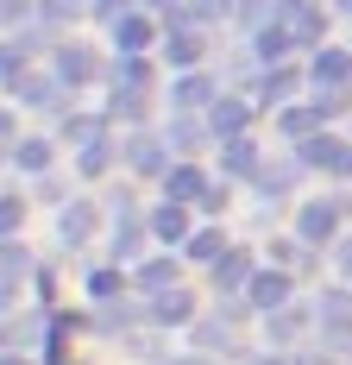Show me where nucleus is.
I'll return each mask as SVG.
<instances>
[{"instance_id":"f257e3e1","label":"nucleus","mask_w":352,"mask_h":365,"mask_svg":"<svg viewBox=\"0 0 352 365\" xmlns=\"http://www.w3.org/2000/svg\"><path fill=\"white\" fill-rule=\"evenodd\" d=\"M271 13H277L271 26L283 32V44H289V51H302V44L315 51L321 32H327V13H321V0H277Z\"/></svg>"},{"instance_id":"f03ea898","label":"nucleus","mask_w":352,"mask_h":365,"mask_svg":"<svg viewBox=\"0 0 352 365\" xmlns=\"http://www.w3.org/2000/svg\"><path fill=\"white\" fill-rule=\"evenodd\" d=\"M101 63H95V51H82V44H63L57 57H51V82H63V88H82V82H95Z\"/></svg>"},{"instance_id":"7ed1b4c3","label":"nucleus","mask_w":352,"mask_h":365,"mask_svg":"<svg viewBox=\"0 0 352 365\" xmlns=\"http://www.w3.org/2000/svg\"><path fill=\"white\" fill-rule=\"evenodd\" d=\"M170 202H202V208H220V202H227V189H214L202 170H189V164H182V170H170Z\"/></svg>"},{"instance_id":"20e7f679","label":"nucleus","mask_w":352,"mask_h":365,"mask_svg":"<svg viewBox=\"0 0 352 365\" xmlns=\"http://www.w3.org/2000/svg\"><path fill=\"white\" fill-rule=\"evenodd\" d=\"M164 51H170V63H182V70H195L202 63V51H208V38H202V26H170V38H164Z\"/></svg>"},{"instance_id":"39448f33","label":"nucleus","mask_w":352,"mask_h":365,"mask_svg":"<svg viewBox=\"0 0 352 365\" xmlns=\"http://www.w3.org/2000/svg\"><path fill=\"white\" fill-rule=\"evenodd\" d=\"M246 126H252V101H208V133L239 139Z\"/></svg>"},{"instance_id":"423d86ee","label":"nucleus","mask_w":352,"mask_h":365,"mask_svg":"<svg viewBox=\"0 0 352 365\" xmlns=\"http://www.w3.org/2000/svg\"><path fill=\"white\" fill-rule=\"evenodd\" d=\"M151 19H145V13H120V19H113V44H120V51H126V57H139V51H151Z\"/></svg>"},{"instance_id":"0eeeda50","label":"nucleus","mask_w":352,"mask_h":365,"mask_svg":"<svg viewBox=\"0 0 352 365\" xmlns=\"http://www.w3.org/2000/svg\"><path fill=\"white\" fill-rule=\"evenodd\" d=\"M333 227H340V202H309V208H302V240H309V246L333 240Z\"/></svg>"},{"instance_id":"6e6552de","label":"nucleus","mask_w":352,"mask_h":365,"mask_svg":"<svg viewBox=\"0 0 352 365\" xmlns=\"http://www.w3.org/2000/svg\"><path fill=\"white\" fill-rule=\"evenodd\" d=\"M321 82V88H340L352 76V51H315V70H309Z\"/></svg>"},{"instance_id":"1a4fd4ad","label":"nucleus","mask_w":352,"mask_h":365,"mask_svg":"<svg viewBox=\"0 0 352 365\" xmlns=\"http://www.w3.org/2000/svg\"><path fill=\"white\" fill-rule=\"evenodd\" d=\"M208 101H214V82H208V76H195V70H189L182 82H176V108H182V113L208 108Z\"/></svg>"},{"instance_id":"9d476101","label":"nucleus","mask_w":352,"mask_h":365,"mask_svg":"<svg viewBox=\"0 0 352 365\" xmlns=\"http://www.w3.org/2000/svg\"><path fill=\"white\" fill-rule=\"evenodd\" d=\"M246 277H252V258L246 252H220L214 258V284H220V290H239Z\"/></svg>"},{"instance_id":"9b49d317","label":"nucleus","mask_w":352,"mask_h":365,"mask_svg":"<svg viewBox=\"0 0 352 365\" xmlns=\"http://www.w3.org/2000/svg\"><path fill=\"white\" fill-rule=\"evenodd\" d=\"M283 296H289V277H283V271H258V277H252V302H258V309H277Z\"/></svg>"},{"instance_id":"f8f14e48","label":"nucleus","mask_w":352,"mask_h":365,"mask_svg":"<svg viewBox=\"0 0 352 365\" xmlns=\"http://www.w3.org/2000/svg\"><path fill=\"white\" fill-rule=\"evenodd\" d=\"M13 164L32 170V177H44V170H51V139H19V145H13Z\"/></svg>"},{"instance_id":"ddd939ff","label":"nucleus","mask_w":352,"mask_h":365,"mask_svg":"<svg viewBox=\"0 0 352 365\" xmlns=\"http://www.w3.org/2000/svg\"><path fill=\"white\" fill-rule=\"evenodd\" d=\"M95 208H88V202H76V208H63V240H70V246H82V240H88V233H95Z\"/></svg>"},{"instance_id":"4468645a","label":"nucleus","mask_w":352,"mask_h":365,"mask_svg":"<svg viewBox=\"0 0 352 365\" xmlns=\"http://www.w3.org/2000/svg\"><path fill=\"white\" fill-rule=\"evenodd\" d=\"M151 233H157V240H182V233H189V215H182V202H164V208L151 215Z\"/></svg>"},{"instance_id":"2eb2a0df","label":"nucleus","mask_w":352,"mask_h":365,"mask_svg":"<svg viewBox=\"0 0 352 365\" xmlns=\"http://www.w3.org/2000/svg\"><path fill=\"white\" fill-rule=\"evenodd\" d=\"M133 170H139V177H164V145H157V139H139V145H133Z\"/></svg>"},{"instance_id":"dca6fc26","label":"nucleus","mask_w":352,"mask_h":365,"mask_svg":"<svg viewBox=\"0 0 352 365\" xmlns=\"http://www.w3.org/2000/svg\"><path fill=\"white\" fill-rule=\"evenodd\" d=\"M283 133H289V139L302 145L309 133H321V113H315V108H289V113H283Z\"/></svg>"},{"instance_id":"f3484780","label":"nucleus","mask_w":352,"mask_h":365,"mask_svg":"<svg viewBox=\"0 0 352 365\" xmlns=\"http://www.w3.org/2000/svg\"><path fill=\"white\" fill-rule=\"evenodd\" d=\"M227 170H233V177H258V151H252L246 139H227Z\"/></svg>"},{"instance_id":"a211bd4d","label":"nucleus","mask_w":352,"mask_h":365,"mask_svg":"<svg viewBox=\"0 0 352 365\" xmlns=\"http://www.w3.org/2000/svg\"><path fill=\"white\" fill-rule=\"evenodd\" d=\"M151 315L170 322V328H176V322H189V296H182V290H164L157 302H151Z\"/></svg>"},{"instance_id":"6ab92c4d","label":"nucleus","mask_w":352,"mask_h":365,"mask_svg":"<svg viewBox=\"0 0 352 365\" xmlns=\"http://www.w3.org/2000/svg\"><path fill=\"white\" fill-rule=\"evenodd\" d=\"M19 76H26V44H0V82L13 88Z\"/></svg>"},{"instance_id":"aec40b11","label":"nucleus","mask_w":352,"mask_h":365,"mask_svg":"<svg viewBox=\"0 0 352 365\" xmlns=\"http://www.w3.org/2000/svg\"><path fill=\"white\" fill-rule=\"evenodd\" d=\"M26 271H32V258L6 240V246H0V284H6V277H26Z\"/></svg>"},{"instance_id":"412c9836","label":"nucleus","mask_w":352,"mask_h":365,"mask_svg":"<svg viewBox=\"0 0 352 365\" xmlns=\"http://www.w3.org/2000/svg\"><path fill=\"white\" fill-rule=\"evenodd\" d=\"M107 164H113V151H107V139H101V145L88 139V145H82V177H101Z\"/></svg>"},{"instance_id":"4be33fe9","label":"nucleus","mask_w":352,"mask_h":365,"mask_svg":"<svg viewBox=\"0 0 352 365\" xmlns=\"http://www.w3.org/2000/svg\"><path fill=\"white\" fill-rule=\"evenodd\" d=\"M170 277H176V264H170V258H157V264H145V271H139V284H145V290H170Z\"/></svg>"},{"instance_id":"5701e85b","label":"nucleus","mask_w":352,"mask_h":365,"mask_svg":"<svg viewBox=\"0 0 352 365\" xmlns=\"http://www.w3.org/2000/svg\"><path fill=\"white\" fill-rule=\"evenodd\" d=\"M101 133V120H88V113H76V120H63V139H76V145H88Z\"/></svg>"},{"instance_id":"b1692460","label":"nucleus","mask_w":352,"mask_h":365,"mask_svg":"<svg viewBox=\"0 0 352 365\" xmlns=\"http://www.w3.org/2000/svg\"><path fill=\"white\" fill-rule=\"evenodd\" d=\"M82 6H88V0H44V6H38V13H44V19H51V26H63V19H76V13H82Z\"/></svg>"},{"instance_id":"393cba45","label":"nucleus","mask_w":352,"mask_h":365,"mask_svg":"<svg viewBox=\"0 0 352 365\" xmlns=\"http://www.w3.org/2000/svg\"><path fill=\"white\" fill-rule=\"evenodd\" d=\"M189 252H195V258H220L227 246H220V233H214V227H202V233L189 240Z\"/></svg>"},{"instance_id":"a878e982","label":"nucleus","mask_w":352,"mask_h":365,"mask_svg":"<svg viewBox=\"0 0 352 365\" xmlns=\"http://www.w3.org/2000/svg\"><path fill=\"white\" fill-rule=\"evenodd\" d=\"M289 82H296V76H289V70L277 63V70L264 76V101H283V95H289Z\"/></svg>"},{"instance_id":"bb28decb","label":"nucleus","mask_w":352,"mask_h":365,"mask_svg":"<svg viewBox=\"0 0 352 365\" xmlns=\"http://www.w3.org/2000/svg\"><path fill=\"white\" fill-rule=\"evenodd\" d=\"M19 215H26V208L6 195V202H0V240H13V233H19Z\"/></svg>"},{"instance_id":"cd10ccee","label":"nucleus","mask_w":352,"mask_h":365,"mask_svg":"<svg viewBox=\"0 0 352 365\" xmlns=\"http://www.w3.org/2000/svg\"><path fill=\"white\" fill-rule=\"evenodd\" d=\"M271 6H277V0H239V19H246V26H258Z\"/></svg>"},{"instance_id":"c85d7f7f","label":"nucleus","mask_w":352,"mask_h":365,"mask_svg":"<svg viewBox=\"0 0 352 365\" xmlns=\"http://www.w3.org/2000/svg\"><path fill=\"white\" fill-rule=\"evenodd\" d=\"M88 290H95V296H113V290H120V277H113V271H95V277H88Z\"/></svg>"},{"instance_id":"c756f323","label":"nucleus","mask_w":352,"mask_h":365,"mask_svg":"<svg viewBox=\"0 0 352 365\" xmlns=\"http://www.w3.org/2000/svg\"><path fill=\"white\" fill-rule=\"evenodd\" d=\"M233 0H189V13H202V19H214V13H227Z\"/></svg>"},{"instance_id":"7c9ffc66","label":"nucleus","mask_w":352,"mask_h":365,"mask_svg":"<svg viewBox=\"0 0 352 365\" xmlns=\"http://www.w3.org/2000/svg\"><path fill=\"white\" fill-rule=\"evenodd\" d=\"M13 19H26V0H0V26H13Z\"/></svg>"},{"instance_id":"2f4dec72","label":"nucleus","mask_w":352,"mask_h":365,"mask_svg":"<svg viewBox=\"0 0 352 365\" xmlns=\"http://www.w3.org/2000/svg\"><path fill=\"white\" fill-rule=\"evenodd\" d=\"M340 277H352V240L340 246Z\"/></svg>"},{"instance_id":"473e14b6","label":"nucleus","mask_w":352,"mask_h":365,"mask_svg":"<svg viewBox=\"0 0 352 365\" xmlns=\"http://www.w3.org/2000/svg\"><path fill=\"white\" fill-rule=\"evenodd\" d=\"M6 133H13V113H6V108H0V139H6Z\"/></svg>"},{"instance_id":"72a5a7b5","label":"nucleus","mask_w":352,"mask_h":365,"mask_svg":"<svg viewBox=\"0 0 352 365\" xmlns=\"http://www.w3.org/2000/svg\"><path fill=\"white\" fill-rule=\"evenodd\" d=\"M176 365H208V359H176Z\"/></svg>"},{"instance_id":"f704fd0d","label":"nucleus","mask_w":352,"mask_h":365,"mask_svg":"<svg viewBox=\"0 0 352 365\" xmlns=\"http://www.w3.org/2000/svg\"><path fill=\"white\" fill-rule=\"evenodd\" d=\"M0 365H26V359H0Z\"/></svg>"},{"instance_id":"c9c22d12","label":"nucleus","mask_w":352,"mask_h":365,"mask_svg":"<svg viewBox=\"0 0 352 365\" xmlns=\"http://www.w3.org/2000/svg\"><path fill=\"white\" fill-rule=\"evenodd\" d=\"M340 6H346V13H352V0H340Z\"/></svg>"}]
</instances>
